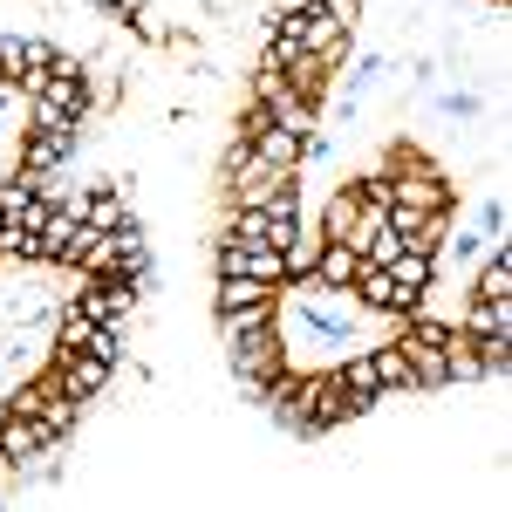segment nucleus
<instances>
[{
    "label": "nucleus",
    "instance_id": "8",
    "mask_svg": "<svg viewBox=\"0 0 512 512\" xmlns=\"http://www.w3.org/2000/svg\"><path fill=\"white\" fill-rule=\"evenodd\" d=\"M76 151V130H28V144H21V164L14 171H28V178H48L55 164Z\"/></svg>",
    "mask_w": 512,
    "mask_h": 512
},
{
    "label": "nucleus",
    "instance_id": "10",
    "mask_svg": "<svg viewBox=\"0 0 512 512\" xmlns=\"http://www.w3.org/2000/svg\"><path fill=\"white\" fill-rule=\"evenodd\" d=\"M335 383H342V390L362 403V417H369V410L383 403V383H376V362H369V349L349 355V362H335Z\"/></svg>",
    "mask_w": 512,
    "mask_h": 512
},
{
    "label": "nucleus",
    "instance_id": "2",
    "mask_svg": "<svg viewBox=\"0 0 512 512\" xmlns=\"http://www.w3.org/2000/svg\"><path fill=\"white\" fill-rule=\"evenodd\" d=\"M390 205H410V212H451V178H444L437 164L410 158L390 178Z\"/></svg>",
    "mask_w": 512,
    "mask_h": 512
},
{
    "label": "nucleus",
    "instance_id": "13",
    "mask_svg": "<svg viewBox=\"0 0 512 512\" xmlns=\"http://www.w3.org/2000/svg\"><path fill=\"white\" fill-rule=\"evenodd\" d=\"M267 117H274L280 130H294V137H315V130H321V103H308V96H294V89H287V96L267 103Z\"/></svg>",
    "mask_w": 512,
    "mask_h": 512
},
{
    "label": "nucleus",
    "instance_id": "15",
    "mask_svg": "<svg viewBox=\"0 0 512 512\" xmlns=\"http://www.w3.org/2000/svg\"><path fill=\"white\" fill-rule=\"evenodd\" d=\"M315 226H321V239H349L355 226H362V198H355V185H349V192H335V198H328V212H321Z\"/></svg>",
    "mask_w": 512,
    "mask_h": 512
},
{
    "label": "nucleus",
    "instance_id": "14",
    "mask_svg": "<svg viewBox=\"0 0 512 512\" xmlns=\"http://www.w3.org/2000/svg\"><path fill=\"white\" fill-rule=\"evenodd\" d=\"M369 362H376V383H383V390H410V355H403L396 335H383V342L369 349Z\"/></svg>",
    "mask_w": 512,
    "mask_h": 512
},
{
    "label": "nucleus",
    "instance_id": "3",
    "mask_svg": "<svg viewBox=\"0 0 512 512\" xmlns=\"http://www.w3.org/2000/svg\"><path fill=\"white\" fill-rule=\"evenodd\" d=\"M76 308L89 321H130V308H137V280H117V274H89L76 294Z\"/></svg>",
    "mask_w": 512,
    "mask_h": 512
},
{
    "label": "nucleus",
    "instance_id": "1",
    "mask_svg": "<svg viewBox=\"0 0 512 512\" xmlns=\"http://www.w3.org/2000/svg\"><path fill=\"white\" fill-rule=\"evenodd\" d=\"M219 342H226V362L246 390H267L280 369H287V335H280L274 308H246V315H219Z\"/></svg>",
    "mask_w": 512,
    "mask_h": 512
},
{
    "label": "nucleus",
    "instance_id": "18",
    "mask_svg": "<svg viewBox=\"0 0 512 512\" xmlns=\"http://www.w3.org/2000/svg\"><path fill=\"white\" fill-rule=\"evenodd\" d=\"M48 376H35V383H21V390H7V403H0V417H41L48 410Z\"/></svg>",
    "mask_w": 512,
    "mask_h": 512
},
{
    "label": "nucleus",
    "instance_id": "5",
    "mask_svg": "<svg viewBox=\"0 0 512 512\" xmlns=\"http://www.w3.org/2000/svg\"><path fill=\"white\" fill-rule=\"evenodd\" d=\"M355 274H362V253H355L349 239H321L315 267H308V287H321V294H349Z\"/></svg>",
    "mask_w": 512,
    "mask_h": 512
},
{
    "label": "nucleus",
    "instance_id": "17",
    "mask_svg": "<svg viewBox=\"0 0 512 512\" xmlns=\"http://www.w3.org/2000/svg\"><path fill=\"white\" fill-rule=\"evenodd\" d=\"M82 349L96 355V362H110V369H117L123 355H130V328H123V321H96V328H89V342H82Z\"/></svg>",
    "mask_w": 512,
    "mask_h": 512
},
{
    "label": "nucleus",
    "instance_id": "22",
    "mask_svg": "<svg viewBox=\"0 0 512 512\" xmlns=\"http://www.w3.org/2000/svg\"><path fill=\"white\" fill-rule=\"evenodd\" d=\"M328 7V21L342 28V35H355V21H362V0H321Z\"/></svg>",
    "mask_w": 512,
    "mask_h": 512
},
{
    "label": "nucleus",
    "instance_id": "21",
    "mask_svg": "<svg viewBox=\"0 0 512 512\" xmlns=\"http://www.w3.org/2000/svg\"><path fill=\"white\" fill-rule=\"evenodd\" d=\"M274 96H287V76L260 62V69H253V103H274Z\"/></svg>",
    "mask_w": 512,
    "mask_h": 512
},
{
    "label": "nucleus",
    "instance_id": "4",
    "mask_svg": "<svg viewBox=\"0 0 512 512\" xmlns=\"http://www.w3.org/2000/svg\"><path fill=\"white\" fill-rule=\"evenodd\" d=\"M41 451H55V437L41 417H0V465H14V472H28Z\"/></svg>",
    "mask_w": 512,
    "mask_h": 512
},
{
    "label": "nucleus",
    "instance_id": "20",
    "mask_svg": "<svg viewBox=\"0 0 512 512\" xmlns=\"http://www.w3.org/2000/svg\"><path fill=\"white\" fill-rule=\"evenodd\" d=\"M506 226H512V219H506V198H485V205H478V233H485V239H506Z\"/></svg>",
    "mask_w": 512,
    "mask_h": 512
},
{
    "label": "nucleus",
    "instance_id": "23",
    "mask_svg": "<svg viewBox=\"0 0 512 512\" xmlns=\"http://www.w3.org/2000/svg\"><path fill=\"white\" fill-rule=\"evenodd\" d=\"M437 110H444V117H478V96H465V89H458V96H437Z\"/></svg>",
    "mask_w": 512,
    "mask_h": 512
},
{
    "label": "nucleus",
    "instance_id": "7",
    "mask_svg": "<svg viewBox=\"0 0 512 512\" xmlns=\"http://www.w3.org/2000/svg\"><path fill=\"white\" fill-rule=\"evenodd\" d=\"M55 41H21V35H0V82H28V69H55Z\"/></svg>",
    "mask_w": 512,
    "mask_h": 512
},
{
    "label": "nucleus",
    "instance_id": "9",
    "mask_svg": "<svg viewBox=\"0 0 512 512\" xmlns=\"http://www.w3.org/2000/svg\"><path fill=\"white\" fill-rule=\"evenodd\" d=\"M437 349H444V376H451V383H485L478 342L465 335V328H444V342H437Z\"/></svg>",
    "mask_w": 512,
    "mask_h": 512
},
{
    "label": "nucleus",
    "instance_id": "6",
    "mask_svg": "<svg viewBox=\"0 0 512 512\" xmlns=\"http://www.w3.org/2000/svg\"><path fill=\"white\" fill-rule=\"evenodd\" d=\"M246 308H280V287L253 274H226L219 294H212V315H246Z\"/></svg>",
    "mask_w": 512,
    "mask_h": 512
},
{
    "label": "nucleus",
    "instance_id": "16",
    "mask_svg": "<svg viewBox=\"0 0 512 512\" xmlns=\"http://www.w3.org/2000/svg\"><path fill=\"white\" fill-rule=\"evenodd\" d=\"M123 219H130V205H123V192H82V226L110 233V226H123Z\"/></svg>",
    "mask_w": 512,
    "mask_h": 512
},
{
    "label": "nucleus",
    "instance_id": "19",
    "mask_svg": "<svg viewBox=\"0 0 512 512\" xmlns=\"http://www.w3.org/2000/svg\"><path fill=\"white\" fill-rule=\"evenodd\" d=\"M41 424H48V437H55V444H62V437H76V424H82V403L76 396H48V410H41Z\"/></svg>",
    "mask_w": 512,
    "mask_h": 512
},
{
    "label": "nucleus",
    "instance_id": "12",
    "mask_svg": "<svg viewBox=\"0 0 512 512\" xmlns=\"http://www.w3.org/2000/svg\"><path fill=\"white\" fill-rule=\"evenodd\" d=\"M472 294H478V301H512V253H506V239H492V260H478Z\"/></svg>",
    "mask_w": 512,
    "mask_h": 512
},
{
    "label": "nucleus",
    "instance_id": "11",
    "mask_svg": "<svg viewBox=\"0 0 512 512\" xmlns=\"http://www.w3.org/2000/svg\"><path fill=\"white\" fill-rule=\"evenodd\" d=\"M472 342H512V301H472V315L458 321Z\"/></svg>",
    "mask_w": 512,
    "mask_h": 512
}]
</instances>
